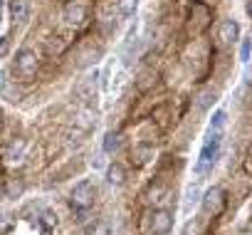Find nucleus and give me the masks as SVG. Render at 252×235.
<instances>
[{
  "instance_id": "obj_20",
  "label": "nucleus",
  "mask_w": 252,
  "mask_h": 235,
  "mask_svg": "<svg viewBox=\"0 0 252 235\" xmlns=\"http://www.w3.org/2000/svg\"><path fill=\"white\" fill-rule=\"evenodd\" d=\"M247 13L252 15V0H250V3H247Z\"/></svg>"
},
{
  "instance_id": "obj_10",
  "label": "nucleus",
  "mask_w": 252,
  "mask_h": 235,
  "mask_svg": "<svg viewBox=\"0 0 252 235\" xmlns=\"http://www.w3.org/2000/svg\"><path fill=\"white\" fill-rule=\"evenodd\" d=\"M10 13H13V20L15 23H25V18H28V3H25V0H10Z\"/></svg>"
},
{
  "instance_id": "obj_12",
  "label": "nucleus",
  "mask_w": 252,
  "mask_h": 235,
  "mask_svg": "<svg viewBox=\"0 0 252 235\" xmlns=\"http://www.w3.org/2000/svg\"><path fill=\"white\" fill-rule=\"evenodd\" d=\"M77 127H79L82 132H89V129L94 127V119H92V111H82V114L77 116Z\"/></svg>"
},
{
  "instance_id": "obj_3",
  "label": "nucleus",
  "mask_w": 252,
  "mask_h": 235,
  "mask_svg": "<svg viewBox=\"0 0 252 235\" xmlns=\"http://www.w3.org/2000/svg\"><path fill=\"white\" fill-rule=\"evenodd\" d=\"M225 203H227V198H225V191H222L220 186L208 188V191L203 193V198H200V205H203V210H205L208 215H220L222 208H225Z\"/></svg>"
},
{
  "instance_id": "obj_15",
  "label": "nucleus",
  "mask_w": 252,
  "mask_h": 235,
  "mask_svg": "<svg viewBox=\"0 0 252 235\" xmlns=\"http://www.w3.org/2000/svg\"><path fill=\"white\" fill-rule=\"evenodd\" d=\"M23 188H25V186H23V181H10V183H8V188H5V193H8L10 198H18V196L23 193Z\"/></svg>"
},
{
  "instance_id": "obj_13",
  "label": "nucleus",
  "mask_w": 252,
  "mask_h": 235,
  "mask_svg": "<svg viewBox=\"0 0 252 235\" xmlns=\"http://www.w3.org/2000/svg\"><path fill=\"white\" fill-rule=\"evenodd\" d=\"M119 149V136L116 134H106V139H104V151L106 154H114Z\"/></svg>"
},
{
  "instance_id": "obj_6",
  "label": "nucleus",
  "mask_w": 252,
  "mask_h": 235,
  "mask_svg": "<svg viewBox=\"0 0 252 235\" xmlns=\"http://www.w3.org/2000/svg\"><path fill=\"white\" fill-rule=\"evenodd\" d=\"M87 15H89V5L82 3V0H74V3H69L67 10H64V18L69 23H77V25H82L87 20Z\"/></svg>"
},
{
  "instance_id": "obj_11",
  "label": "nucleus",
  "mask_w": 252,
  "mask_h": 235,
  "mask_svg": "<svg viewBox=\"0 0 252 235\" xmlns=\"http://www.w3.org/2000/svg\"><path fill=\"white\" fill-rule=\"evenodd\" d=\"M225 124H227V114H225V111H215V114H213V119H210V132L222 134Z\"/></svg>"
},
{
  "instance_id": "obj_14",
  "label": "nucleus",
  "mask_w": 252,
  "mask_h": 235,
  "mask_svg": "<svg viewBox=\"0 0 252 235\" xmlns=\"http://www.w3.org/2000/svg\"><path fill=\"white\" fill-rule=\"evenodd\" d=\"M23 149H25V139H18L15 144H10V149H8V161H13V156H20Z\"/></svg>"
},
{
  "instance_id": "obj_19",
  "label": "nucleus",
  "mask_w": 252,
  "mask_h": 235,
  "mask_svg": "<svg viewBox=\"0 0 252 235\" xmlns=\"http://www.w3.org/2000/svg\"><path fill=\"white\" fill-rule=\"evenodd\" d=\"M210 101H215V94H205V97L200 99V106H208Z\"/></svg>"
},
{
  "instance_id": "obj_17",
  "label": "nucleus",
  "mask_w": 252,
  "mask_h": 235,
  "mask_svg": "<svg viewBox=\"0 0 252 235\" xmlns=\"http://www.w3.org/2000/svg\"><path fill=\"white\" fill-rule=\"evenodd\" d=\"M250 50H252V42H250V40H245V42H242V47H240V57H242V60H250Z\"/></svg>"
},
{
  "instance_id": "obj_2",
  "label": "nucleus",
  "mask_w": 252,
  "mask_h": 235,
  "mask_svg": "<svg viewBox=\"0 0 252 235\" xmlns=\"http://www.w3.org/2000/svg\"><path fill=\"white\" fill-rule=\"evenodd\" d=\"M94 198H96V186H94V181L84 178L72 191V208L74 210H89L94 205Z\"/></svg>"
},
{
  "instance_id": "obj_18",
  "label": "nucleus",
  "mask_w": 252,
  "mask_h": 235,
  "mask_svg": "<svg viewBox=\"0 0 252 235\" xmlns=\"http://www.w3.org/2000/svg\"><path fill=\"white\" fill-rule=\"evenodd\" d=\"M134 8H136V0H121V10H124L126 15H129Z\"/></svg>"
},
{
  "instance_id": "obj_8",
  "label": "nucleus",
  "mask_w": 252,
  "mask_h": 235,
  "mask_svg": "<svg viewBox=\"0 0 252 235\" xmlns=\"http://www.w3.org/2000/svg\"><path fill=\"white\" fill-rule=\"evenodd\" d=\"M237 35H240V28H237V23H235V20H222V25H220V33H218L220 42L230 45V42H235V40H237Z\"/></svg>"
},
{
  "instance_id": "obj_7",
  "label": "nucleus",
  "mask_w": 252,
  "mask_h": 235,
  "mask_svg": "<svg viewBox=\"0 0 252 235\" xmlns=\"http://www.w3.org/2000/svg\"><path fill=\"white\" fill-rule=\"evenodd\" d=\"M151 159H154V146H151V144H139V146L131 149V161H134V166H146Z\"/></svg>"
},
{
  "instance_id": "obj_9",
  "label": "nucleus",
  "mask_w": 252,
  "mask_h": 235,
  "mask_svg": "<svg viewBox=\"0 0 252 235\" xmlns=\"http://www.w3.org/2000/svg\"><path fill=\"white\" fill-rule=\"evenodd\" d=\"M106 181H109L111 186H121V183L126 181V171H124L119 164H111V166L106 168Z\"/></svg>"
},
{
  "instance_id": "obj_5",
  "label": "nucleus",
  "mask_w": 252,
  "mask_h": 235,
  "mask_svg": "<svg viewBox=\"0 0 252 235\" xmlns=\"http://www.w3.org/2000/svg\"><path fill=\"white\" fill-rule=\"evenodd\" d=\"M149 225H151V233H154V235H168V233H171V228H173V215H171L168 210L158 208V210H154V213H151Z\"/></svg>"
},
{
  "instance_id": "obj_1",
  "label": "nucleus",
  "mask_w": 252,
  "mask_h": 235,
  "mask_svg": "<svg viewBox=\"0 0 252 235\" xmlns=\"http://www.w3.org/2000/svg\"><path fill=\"white\" fill-rule=\"evenodd\" d=\"M220 144H222V134L210 132V136L205 139V144H203V149H200V161H198V166H195V173H198V176H205V173L213 168V164H215V159H218V154H220Z\"/></svg>"
},
{
  "instance_id": "obj_4",
  "label": "nucleus",
  "mask_w": 252,
  "mask_h": 235,
  "mask_svg": "<svg viewBox=\"0 0 252 235\" xmlns=\"http://www.w3.org/2000/svg\"><path fill=\"white\" fill-rule=\"evenodd\" d=\"M37 65L40 62H37V55L32 50H20L18 57H15V69H18L20 77H32L37 72Z\"/></svg>"
},
{
  "instance_id": "obj_16",
  "label": "nucleus",
  "mask_w": 252,
  "mask_h": 235,
  "mask_svg": "<svg viewBox=\"0 0 252 235\" xmlns=\"http://www.w3.org/2000/svg\"><path fill=\"white\" fill-rule=\"evenodd\" d=\"M42 220H45V225H47V228H52V225H57V215H55L52 210H45V215H42Z\"/></svg>"
}]
</instances>
